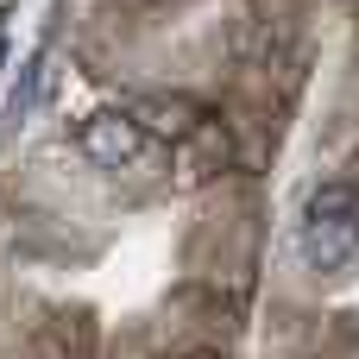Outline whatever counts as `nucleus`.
Masks as SVG:
<instances>
[{
    "mask_svg": "<svg viewBox=\"0 0 359 359\" xmlns=\"http://www.w3.org/2000/svg\"><path fill=\"white\" fill-rule=\"evenodd\" d=\"M126 114L139 120L145 139H189V133L208 120L189 95H139V101H126Z\"/></svg>",
    "mask_w": 359,
    "mask_h": 359,
    "instance_id": "3",
    "label": "nucleus"
},
{
    "mask_svg": "<svg viewBox=\"0 0 359 359\" xmlns=\"http://www.w3.org/2000/svg\"><path fill=\"white\" fill-rule=\"evenodd\" d=\"M297 252H303V265L316 278H341L353 265L359 259V183H322L309 196Z\"/></svg>",
    "mask_w": 359,
    "mask_h": 359,
    "instance_id": "1",
    "label": "nucleus"
},
{
    "mask_svg": "<svg viewBox=\"0 0 359 359\" xmlns=\"http://www.w3.org/2000/svg\"><path fill=\"white\" fill-rule=\"evenodd\" d=\"M50 82H57V69H50V50H32V57H25V69H19V82L6 88V126H25V120L44 107Z\"/></svg>",
    "mask_w": 359,
    "mask_h": 359,
    "instance_id": "4",
    "label": "nucleus"
},
{
    "mask_svg": "<svg viewBox=\"0 0 359 359\" xmlns=\"http://www.w3.org/2000/svg\"><path fill=\"white\" fill-rule=\"evenodd\" d=\"M76 145H82V158H88V164H101V170H126V164H139L145 133H139V120H133L126 107H101V114H88V120H82Z\"/></svg>",
    "mask_w": 359,
    "mask_h": 359,
    "instance_id": "2",
    "label": "nucleus"
}]
</instances>
